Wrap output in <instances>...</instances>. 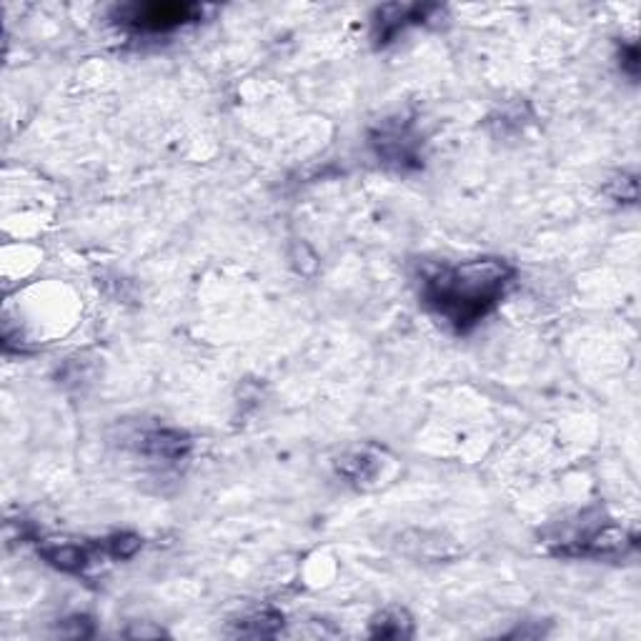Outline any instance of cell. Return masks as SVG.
Masks as SVG:
<instances>
[{
    "label": "cell",
    "mask_w": 641,
    "mask_h": 641,
    "mask_svg": "<svg viewBox=\"0 0 641 641\" xmlns=\"http://www.w3.org/2000/svg\"><path fill=\"white\" fill-rule=\"evenodd\" d=\"M513 281L517 268L507 258L484 256L426 268L419 296L456 334H469L507 298Z\"/></svg>",
    "instance_id": "cell-1"
},
{
    "label": "cell",
    "mask_w": 641,
    "mask_h": 641,
    "mask_svg": "<svg viewBox=\"0 0 641 641\" xmlns=\"http://www.w3.org/2000/svg\"><path fill=\"white\" fill-rule=\"evenodd\" d=\"M206 8L199 3H123L111 11V21L139 35H166L199 23Z\"/></svg>",
    "instance_id": "cell-2"
},
{
    "label": "cell",
    "mask_w": 641,
    "mask_h": 641,
    "mask_svg": "<svg viewBox=\"0 0 641 641\" xmlns=\"http://www.w3.org/2000/svg\"><path fill=\"white\" fill-rule=\"evenodd\" d=\"M551 543H557V553H564V557L614 559L634 549L637 537L617 523L597 521L594 527L581 523V531H574L569 539H553Z\"/></svg>",
    "instance_id": "cell-3"
},
{
    "label": "cell",
    "mask_w": 641,
    "mask_h": 641,
    "mask_svg": "<svg viewBox=\"0 0 641 641\" xmlns=\"http://www.w3.org/2000/svg\"><path fill=\"white\" fill-rule=\"evenodd\" d=\"M372 149L386 166L396 171L421 169V135L416 133L414 121L388 119L372 131Z\"/></svg>",
    "instance_id": "cell-4"
},
{
    "label": "cell",
    "mask_w": 641,
    "mask_h": 641,
    "mask_svg": "<svg viewBox=\"0 0 641 641\" xmlns=\"http://www.w3.org/2000/svg\"><path fill=\"white\" fill-rule=\"evenodd\" d=\"M439 6L424 3V6H401V3H391V6H381L376 8L374 13V23H372V38L376 45H386L398 38V33H404L406 28L411 26H421L426 21H431L434 13H439Z\"/></svg>",
    "instance_id": "cell-5"
},
{
    "label": "cell",
    "mask_w": 641,
    "mask_h": 641,
    "mask_svg": "<svg viewBox=\"0 0 641 641\" xmlns=\"http://www.w3.org/2000/svg\"><path fill=\"white\" fill-rule=\"evenodd\" d=\"M193 449V441L186 431L171 429V426H155L139 436V451L145 459L179 464L186 459Z\"/></svg>",
    "instance_id": "cell-6"
},
{
    "label": "cell",
    "mask_w": 641,
    "mask_h": 641,
    "mask_svg": "<svg viewBox=\"0 0 641 641\" xmlns=\"http://www.w3.org/2000/svg\"><path fill=\"white\" fill-rule=\"evenodd\" d=\"M41 557L48 561V564L65 571V574H81V571L89 569L99 553H105L109 557V549H105V541L99 543V547H81V543L73 541H51L43 543Z\"/></svg>",
    "instance_id": "cell-7"
},
{
    "label": "cell",
    "mask_w": 641,
    "mask_h": 641,
    "mask_svg": "<svg viewBox=\"0 0 641 641\" xmlns=\"http://www.w3.org/2000/svg\"><path fill=\"white\" fill-rule=\"evenodd\" d=\"M381 469H384V449H376V446H362V449L348 451L336 461L338 476H344V479L348 484H354V487H368V484L378 479Z\"/></svg>",
    "instance_id": "cell-8"
},
{
    "label": "cell",
    "mask_w": 641,
    "mask_h": 641,
    "mask_svg": "<svg viewBox=\"0 0 641 641\" xmlns=\"http://www.w3.org/2000/svg\"><path fill=\"white\" fill-rule=\"evenodd\" d=\"M368 634L376 639H409L414 637V619L401 607H388L374 617Z\"/></svg>",
    "instance_id": "cell-9"
},
{
    "label": "cell",
    "mask_w": 641,
    "mask_h": 641,
    "mask_svg": "<svg viewBox=\"0 0 641 641\" xmlns=\"http://www.w3.org/2000/svg\"><path fill=\"white\" fill-rule=\"evenodd\" d=\"M284 627V617L278 614V611H256V614H251L248 619L238 621V631L236 634L241 637H271L276 634V631Z\"/></svg>",
    "instance_id": "cell-10"
},
{
    "label": "cell",
    "mask_w": 641,
    "mask_h": 641,
    "mask_svg": "<svg viewBox=\"0 0 641 641\" xmlns=\"http://www.w3.org/2000/svg\"><path fill=\"white\" fill-rule=\"evenodd\" d=\"M105 541V549H109V557L111 559H131L135 553L141 551L143 547V539L139 533H131V531H123V533H113V537L103 539Z\"/></svg>",
    "instance_id": "cell-11"
},
{
    "label": "cell",
    "mask_w": 641,
    "mask_h": 641,
    "mask_svg": "<svg viewBox=\"0 0 641 641\" xmlns=\"http://www.w3.org/2000/svg\"><path fill=\"white\" fill-rule=\"evenodd\" d=\"M621 71H627L631 78L639 75V48L637 43H629L621 48Z\"/></svg>",
    "instance_id": "cell-12"
}]
</instances>
